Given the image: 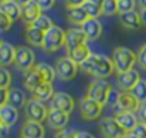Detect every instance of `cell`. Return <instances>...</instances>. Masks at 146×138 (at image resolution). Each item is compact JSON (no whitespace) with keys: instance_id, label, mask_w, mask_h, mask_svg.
Listing matches in <instances>:
<instances>
[{"instance_id":"f907efd6","label":"cell","mask_w":146,"mask_h":138,"mask_svg":"<svg viewBox=\"0 0 146 138\" xmlns=\"http://www.w3.org/2000/svg\"><path fill=\"white\" fill-rule=\"evenodd\" d=\"M90 1H94V3H97V4H99V6L104 3V0H90Z\"/></svg>"},{"instance_id":"4316f807","label":"cell","mask_w":146,"mask_h":138,"mask_svg":"<svg viewBox=\"0 0 146 138\" xmlns=\"http://www.w3.org/2000/svg\"><path fill=\"white\" fill-rule=\"evenodd\" d=\"M54 95V88H52V84L51 83H43L40 84L34 91H33V97L40 100V101H47L51 100Z\"/></svg>"},{"instance_id":"f546056e","label":"cell","mask_w":146,"mask_h":138,"mask_svg":"<svg viewBox=\"0 0 146 138\" xmlns=\"http://www.w3.org/2000/svg\"><path fill=\"white\" fill-rule=\"evenodd\" d=\"M82 9H84V11L87 13V16L88 17H99L101 14H102V7L97 4V3H94V1H90V0H87L82 6H81Z\"/></svg>"},{"instance_id":"bcb514c9","label":"cell","mask_w":146,"mask_h":138,"mask_svg":"<svg viewBox=\"0 0 146 138\" xmlns=\"http://www.w3.org/2000/svg\"><path fill=\"white\" fill-rule=\"evenodd\" d=\"M9 130V127L7 125H4L3 124V121H1V118H0V133H6Z\"/></svg>"},{"instance_id":"7402d4cb","label":"cell","mask_w":146,"mask_h":138,"mask_svg":"<svg viewBox=\"0 0 146 138\" xmlns=\"http://www.w3.org/2000/svg\"><path fill=\"white\" fill-rule=\"evenodd\" d=\"M0 10L11 20L16 21L21 17V6L16 0H7V1H0Z\"/></svg>"},{"instance_id":"e575fe53","label":"cell","mask_w":146,"mask_h":138,"mask_svg":"<svg viewBox=\"0 0 146 138\" xmlns=\"http://www.w3.org/2000/svg\"><path fill=\"white\" fill-rule=\"evenodd\" d=\"M10 84H11V74H10V71L6 67L0 66V88H9Z\"/></svg>"},{"instance_id":"d6a6232c","label":"cell","mask_w":146,"mask_h":138,"mask_svg":"<svg viewBox=\"0 0 146 138\" xmlns=\"http://www.w3.org/2000/svg\"><path fill=\"white\" fill-rule=\"evenodd\" d=\"M33 26L37 27V29H40V30H43V31H47V30H50V29L54 26V23H52V20L50 19L48 16L41 14V16L33 23Z\"/></svg>"},{"instance_id":"f6af8a7d","label":"cell","mask_w":146,"mask_h":138,"mask_svg":"<svg viewBox=\"0 0 146 138\" xmlns=\"http://www.w3.org/2000/svg\"><path fill=\"white\" fill-rule=\"evenodd\" d=\"M139 16H141V21H142V26H146V9H142L139 10Z\"/></svg>"},{"instance_id":"603a6c76","label":"cell","mask_w":146,"mask_h":138,"mask_svg":"<svg viewBox=\"0 0 146 138\" xmlns=\"http://www.w3.org/2000/svg\"><path fill=\"white\" fill-rule=\"evenodd\" d=\"M14 58H16V47L11 46L7 42H1L0 43V66L9 67L14 64Z\"/></svg>"},{"instance_id":"484cf974","label":"cell","mask_w":146,"mask_h":138,"mask_svg":"<svg viewBox=\"0 0 146 138\" xmlns=\"http://www.w3.org/2000/svg\"><path fill=\"white\" fill-rule=\"evenodd\" d=\"M91 54H92V53H91L90 47L87 46V43L75 47V48H72V50H68V57H70L72 61H75L78 66H81Z\"/></svg>"},{"instance_id":"52a82bcc","label":"cell","mask_w":146,"mask_h":138,"mask_svg":"<svg viewBox=\"0 0 146 138\" xmlns=\"http://www.w3.org/2000/svg\"><path fill=\"white\" fill-rule=\"evenodd\" d=\"M55 73H57V77L64 80V81H70L72 80L75 76H77V71H78V64L75 61H72L68 56L67 57H61L57 60L55 63Z\"/></svg>"},{"instance_id":"4dcf8cb0","label":"cell","mask_w":146,"mask_h":138,"mask_svg":"<svg viewBox=\"0 0 146 138\" xmlns=\"http://www.w3.org/2000/svg\"><path fill=\"white\" fill-rule=\"evenodd\" d=\"M131 91L133 92V95L139 100L141 104L146 102V80H142V78H141V80L135 84V87H133Z\"/></svg>"},{"instance_id":"5bb4252c","label":"cell","mask_w":146,"mask_h":138,"mask_svg":"<svg viewBox=\"0 0 146 138\" xmlns=\"http://www.w3.org/2000/svg\"><path fill=\"white\" fill-rule=\"evenodd\" d=\"M139 80H141L139 71L135 70V68H131V70L123 71V73H118V78H116L118 86L123 91H131Z\"/></svg>"},{"instance_id":"7c38bea8","label":"cell","mask_w":146,"mask_h":138,"mask_svg":"<svg viewBox=\"0 0 146 138\" xmlns=\"http://www.w3.org/2000/svg\"><path fill=\"white\" fill-rule=\"evenodd\" d=\"M47 123L51 128L54 130H64L67 127V124L70 123V114L57 110V108H50L48 115H47Z\"/></svg>"},{"instance_id":"44dd1931","label":"cell","mask_w":146,"mask_h":138,"mask_svg":"<svg viewBox=\"0 0 146 138\" xmlns=\"http://www.w3.org/2000/svg\"><path fill=\"white\" fill-rule=\"evenodd\" d=\"M0 118L3 121L4 125L11 127L17 123L19 120V108H16L11 104H4L3 107H0Z\"/></svg>"},{"instance_id":"f5cc1de1","label":"cell","mask_w":146,"mask_h":138,"mask_svg":"<svg viewBox=\"0 0 146 138\" xmlns=\"http://www.w3.org/2000/svg\"><path fill=\"white\" fill-rule=\"evenodd\" d=\"M0 134H1V133H0Z\"/></svg>"},{"instance_id":"2e32d148","label":"cell","mask_w":146,"mask_h":138,"mask_svg":"<svg viewBox=\"0 0 146 138\" xmlns=\"http://www.w3.org/2000/svg\"><path fill=\"white\" fill-rule=\"evenodd\" d=\"M119 125L126 131V133H132V130L138 125L139 123V118L135 113H131V111H116L115 117H113Z\"/></svg>"},{"instance_id":"f1b7e54d","label":"cell","mask_w":146,"mask_h":138,"mask_svg":"<svg viewBox=\"0 0 146 138\" xmlns=\"http://www.w3.org/2000/svg\"><path fill=\"white\" fill-rule=\"evenodd\" d=\"M37 68L40 70V73H41V76H43L46 83H52L54 81V78L57 76L54 67H51L47 63H40V64H37Z\"/></svg>"},{"instance_id":"681fc988","label":"cell","mask_w":146,"mask_h":138,"mask_svg":"<svg viewBox=\"0 0 146 138\" xmlns=\"http://www.w3.org/2000/svg\"><path fill=\"white\" fill-rule=\"evenodd\" d=\"M139 6L142 9H146V0H139Z\"/></svg>"},{"instance_id":"ffe728a7","label":"cell","mask_w":146,"mask_h":138,"mask_svg":"<svg viewBox=\"0 0 146 138\" xmlns=\"http://www.w3.org/2000/svg\"><path fill=\"white\" fill-rule=\"evenodd\" d=\"M119 21L125 29H129V30H138L142 27L141 16H139V11L136 10H131L128 13L119 14Z\"/></svg>"},{"instance_id":"b9f144b4","label":"cell","mask_w":146,"mask_h":138,"mask_svg":"<svg viewBox=\"0 0 146 138\" xmlns=\"http://www.w3.org/2000/svg\"><path fill=\"white\" fill-rule=\"evenodd\" d=\"M7 98H9V88H0V107L7 104Z\"/></svg>"},{"instance_id":"ab89813d","label":"cell","mask_w":146,"mask_h":138,"mask_svg":"<svg viewBox=\"0 0 146 138\" xmlns=\"http://www.w3.org/2000/svg\"><path fill=\"white\" fill-rule=\"evenodd\" d=\"M34 1L37 3V6H38L43 11L50 10V9L54 6V3H55V0H34Z\"/></svg>"},{"instance_id":"d4e9b609","label":"cell","mask_w":146,"mask_h":138,"mask_svg":"<svg viewBox=\"0 0 146 138\" xmlns=\"http://www.w3.org/2000/svg\"><path fill=\"white\" fill-rule=\"evenodd\" d=\"M44 34H46V31L34 27L33 24H30V26L26 27V39H27L29 44H31V46H34V47H43Z\"/></svg>"},{"instance_id":"d6986e66","label":"cell","mask_w":146,"mask_h":138,"mask_svg":"<svg viewBox=\"0 0 146 138\" xmlns=\"http://www.w3.org/2000/svg\"><path fill=\"white\" fill-rule=\"evenodd\" d=\"M23 83H24L26 90L33 92L40 84H43V83H46V81H44V78H43L40 70H38L37 66H36V67H33L31 70L26 71V76H24V81H23Z\"/></svg>"},{"instance_id":"f35d334b","label":"cell","mask_w":146,"mask_h":138,"mask_svg":"<svg viewBox=\"0 0 146 138\" xmlns=\"http://www.w3.org/2000/svg\"><path fill=\"white\" fill-rule=\"evenodd\" d=\"M77 133H78V131L64 128V130H60V131L55 134L54 138H77Z\"/></svg>"},{"instance_id":"3957f363","label":"cell","mask_w":146,"mask_h":138,"mask_svg":"<svg viewBox=\"0 0 146 138\" xmlns=\"http://www.w3.org/2000/svg\"><path fill=\"white\" fill-rule=\"evenodd\" d=\"M112 88L113 87L108 81H105V78H97L95 81H92L88 86L87 97H90V98L98 101L99 104L105 105V104H108V98H109V94L112 91Z\"/></svg>"},{"instance_id":"c3c4849f","label":"cell","mask_w":146,"mask_h":138,"mask_svg":"<svg viewBox=\"0 0 146 138\" xmlns=\"http://www.w3.org/2000/svg\"><path fill=\"white\" fill-rule=\"evenodd\" d=\"M122 138H138V137H136V135H133L132 133H126V134H125Z\"/></svg>"},{"instance_id":"836d02e7","label":"cell","mask_w":146,"mask_h":138,"mask_svg":"<svg viewBox=\"0 0 146 138\" xmlns=\"http://www.w3.org/2000/svg\"><path fill=\"white\" fill-rule=\"evenodd\" d=\"M135 6H136V0H118V14L135 10Z\"/></svg>"},{"instance_id":"816d5d0a","label":"cell","mask_w":146,"mask_h":138,"mask_svg":"<svg viewBox=\"0 0 146 138\" xmlns=\"http://www.w3.org/2000/svg\"><path fill=\"white\" fill-rule=\"evenodd\" d=\"M0 1H7V0H0Z\"/></svg>"},{"instance_id":"e0dca14e","label":"cell","mask_w":146,"mask_h":138,"mask_svg":"<svg viewBox=\"0 0 146 138\" xmlns=\"http://www.w3.org/2000/svg\"><path fill=\"white\" fill-rule=\"evenodd\" d=\"M88 40H98L102 36V24L97 17H88L81 26Z\"/></svg>"},{"instance_id":"cb8c5ba5","label":"cell","mask_w":146,"mask_h":138,"mask_svg":"<svg viewBox=\"0 0 146 138\" xmlns=\"http://www.w3.org/2000/svg\"><path fill=\"white\" fill-rule=\"evenodd\" d=\"M65 16L72 24H77V26H82L84 21L88 19L87 13L84 11L81 6H67Z\"/></svg>"},{"instance_id":"30bf717a","label":"cell","mask_w":146,"mask_h":138,"mask_svg":"<svg viewBox=\"0 0 146 138\" xmlns=\"http://www.w3.org/2000/svg\"><path fill=\"white\" fill-rule=\"evenodd\" d=\"M141 102L139 100L133 95L132 91H122L118 95V101L115 108L118 111H131V113H138L141 108Z\"/></svg>"},{"instance_id":"d590c367","label":"cell","mask_w":146,"mask_h":138,"mask_svg":"<svg viewBox=\"0 0 146 138\" xmlns=\"http://www.w3.org/2000/svg\"><path fill=\"white\" fill-rule=\"evenodd\" d=\"M136 60L141 68L146 70V43L142 47H139L138 53H136Z\"/></svg>"},{"instance_id":"6da1fadb","label":"cell","mask_w":146,"mask_h":138,"mask_svg":"<svg viewBox=\"0 0 146 138\" xmlns=\"http://www.w3.org/2000/svg\"><path fill=\"white\" fill-rule=\"evenodd\" d=\"M85 73L91 74L95 78H106L113 74L115 66L112 58L104 56V54H91L81 66Z\"/></svg>"},{"instance_id":"ee69618b","label":"cell","mask_w":146,"mask_h":138,"mask_svg":"<svg viewBox=\"0 0 146 138\" xmlns=\"http://www.w3.org/2000/svg\"><path fill=\"white\" fill-rule=\"evenodd\" d=\"M77 138H95L91 133H88V131H78L77 133Z\"/></svg>"},{"instance_id":"9a60e30c","label":"cell","mask_w":146,"mask_h":138,"mask_svg":"<svg viewBox=\"0 0 146 138\" xmlns=\"http://www.w3.org/2000/svg\"><path fill=\"white\" fill-rule=\"evenodd\" d=\"M46 128L43 127V123L27 120L20 131V138H44Z\"/></svg>"},{"instance_id":"7bdbcfd3","label":"cell","mask_w":146,"mask_h":138,"mask_svg":"<svg viewBox=\"0 0 146 138\" xmlns=\"http://www.w3.org/2000/svg\"><path fill=\"white\" fill-rule=\"evenodd\" d=\"M67 6H82L87 0H65Z\"/></svg>"},{"instance_id":"7a4b0ae2","label":"cell","mask_w":146,"mask_h":138,"mask_svg":"<svg viewBox=\"0 0 146 138\" xmlns=\"http://www.w3.org/2000/svg\"><path fill=\"white\" fill-rule=\"evenodd\" d=\"M111 58L113 61V66H115V71L116 73L128 71V70L133 68L135 63H138L136 53H133L132 50H129L126 47H116L113 50Z\"/></svg>"},{"instance_id":"83f0119b","label":"cell","mask_w":146,"mask_h":138,"mask_svg":"<svg viewBox=\"0 0 146 138\" xmlns=\"http://www.w3.org/2000/svg\"><path fill=\"white\" fill-rule=\"evenodd\" d=\"M7 102L14 105L16 108H21L26 105V95L20 88H9V98Z\"/></svg>"},{"instance_id":"7dc6e473","label":"cell","mask_w":146,"mask_h":138,"mask_svg":"<svg viewBox=\"0 0 146 138\" xmlns=\"http://www.w3.org/2000/svg\"><path fill=\"white\" fill-rule=\"evenodd\" d=\"M16 1H17V3L23 7V6H26L27 3H30V1H33V0H16Z\"/></svg>"},{"instance_id":"8992f818","label":"cell","mask_w":146,"mask_h":138,"mask_svg":"<svg viewBox=\"0 0 146 138\" xmlns=\"http://www.w3.org/2000/svg\"><path fill=\"white\" fill-rule=\"evenodd\" d=\"M36 64V56L34 51L31 48L26 46H19L16 47V58H14V66L17 70L20 71H29L31 70Z\"/></svg>"},{"instance_id":"db71d44e","label":"cell","mask_w":146,"mask_h":138,"mask_svg":"<svg viewBox=\"0 0 146 138\" xmlns=\"http://www.w3.org/2000/svg\"><path fill=\"white\" fill-rule=\"evenodd\" d=\"M0 43H1V42H0Z\"/></svg>"},{"instance_id":"9c48e42d","label":"cell","mask_w":146,"mask_h":138,"mask_svg":"<svg viewBox=\"0 0 146 138\" xmlns=\"http://www.w3.org/2000/svg\"><path fill=\"white\" fill-rule=\"evenodd\" d=\"M99 131L104 138H122L126 131L119 125V123L112 117H106L99 123Z\"/></svg>"},{"instance_id":"ac0fdd59","label":"cell","mask_w":146,"mask_h":138,"mask_svg":"<svg viewBox=\"0 0 146 138\" xmlns=\"http://www.w3.org/2000/svg\"><path fill=\"white\" fill-rule=\"evenodd\" d=\"M41 14H43V10L37 6V3H36L34 0L21 7V19H23V21H24L27 26L33 24Z\"/></svg>"},{"instance_id":"4fadbf2b","label":"cell","mask_w":146,"mask_h":138,"mask_svg":"<svg viewBox=\"0 0 146 138\" xmlns=\"http://www.w3.org/2000/svg\"><path fill=\"white\" fill-rule=\"evenodd\" d=\"M87 40H88V37L84 33L82 27L68 29L65 31V46H67V50H72V48L81 46V44H85Z\"/></svg>"},{"instance_id":"60d3db41","label":"cell","mask_w":146,"mask_h":138,"mask_svg":"<svg viewBox=\"0 0 146 138\" xmlns=\"http://www.w3.org/2000/svg\"><path fill=\"white\" fill-rule=\"evenodd\" d=\"M138 118H139L141 123L146 124V102H143V104L141 105V108H139V111H138Z\"/></svg>"},{"instance_id":"8fae6325","label":"cell","mask_w":146,"mask_h":138,"mask_svg":"<svg viewBox=\"0 0 146 138\" xmlns=\"http://www.w3.org/2000/svg\"><path fill=\"white\" fill-rule=\"evenodd\" d=\"M51 108H57L67 114H71L74 111V98L67 92H54L51 98Z\"/></svg>"},{"instance_id":"8d00e7d4","label":"cell","mask_w":146,"mask_h":138,"mask_svg":"<svg viewBox=\"0 0 146 138\" xmlns=\"http://www.w3.org/2000/svg\"><path fill=\"white\" fill-rule=\"evenodd\" d=\"M11 20L0 10V31H7L10 27H11Z\"/></svg>"},{"instance_id":"1f68e13d","label":"cell","mask_w":146,"mask_h":138,"mask_svg":"<svg viewBox=\"0 0 146 138\" xmlns=\"http://www.w3.org/2000/svg\"><path fill=\"white\" fill-rule=\"evenodd\" d=\"M101 7H102V14L113 16L118 13V0H104Z\"/></svg>"},{"instance_id":"ba28073f","label":"cell","mask_w":146,"mask_h":138,"mask_svg":"<svg viewBox=\"0 0 146 138\" xmlns=\"http://www.w3.org/2000/svg\"><path fill=\"white\" fill-rule=\"evenodd\" d=\"M102 108H104L102 104H99L98 101L87 97V95L84 98H81L80 111H81V117L87 121H94V120L99 118V115L102 114Z\"/></svg>"},{"instance_id":"277c9868","label":"cell","mask_w":146,"mask_h":138,"mask_svg":"<svg viewBox=\"0 0 146 138\" xmlns=\"http://www.w3.org/2000/svg\"><path fill=\"white\" fill-rule=\"evenodd\" d=\"M62 46H65V31L58 26H52L44 34L43 48L48 53H54Z\"/></svg>"},{"instance_id":"5b68a950","label":"cell","mask_w":146,"mask_h":138,"mask_svg":"<svg viewBox=\"0 0 146 138\" xmlns=\"http://www.w3.org/2000/svg\"><path fill=\"white\" fill-rule=\"evenodd\" d=\"M24 110H26V117L27 120H31V121H37V123H44L47 121V115H48V110L47 107L43 104V101L37 100V98H30L27 100L26 105H24Z\"/></svg>"},{"instance_id":"74e56055","label":"cell","mask_w":146,"mask_h":138,"mask_svg":"<svg viewBox=\"0 0 146 138\" xmlns=\"http://www.w3.org/2000/svg\"><path fill=\"white\" fill-rule=\"evenodd\" d=\"M132 134L136 135L138 138H146V124L143 123H138V125L132 130Z\"/></svg>"}]
</instances>
